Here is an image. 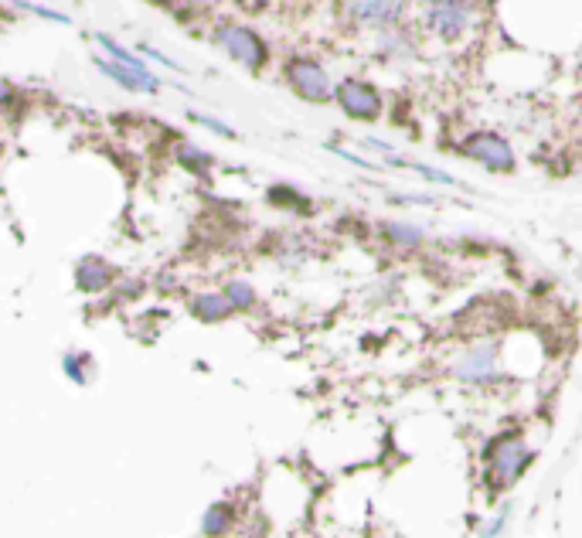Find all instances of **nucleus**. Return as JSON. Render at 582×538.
Masks as SVG:
<instances>
[{"instance_id":"nucleus-1","label":"nucleus","mask_w":582,"mask_h":538,"mask_svg":"<svg viewBox=\"0 0 582 538\" xmlns=\"http://www.w3.org/2000/svg\"><path fill=\"white\" fill-rule=\"evenodd\" d=\"M215 45L222 48L232 62H239L242 69L256 72V69H263V62H266L263 38L252 28H246V24H222V28L215 31Z\"/></svg>"},{"instance_id":"nucleus-2","label":"nucleus","mask_w":582,"mask_h":538,"mask_svg":"<svg viewBox=\"0 0 582 538\" xmlns=\"http://www.w3.org/2000/svg\"><path fill=\"white\" fill-rule=\"evenodd\" d=\"M474 21V7L470 0H429L426 4V24L433 35H440L443 41L460 38L463 31Z\"/></svg>"},{"instance_id":"nucleus-3","label":"nucleus","mask_w":582,"mask_h":538,"mask_svg":"<svg viewBox=\"0 0 582 538\" xmlns=\"http://www.w3.org/2000/svg\"><path fill=\"white\" fill-rule=\"evenodd\" d=\"M286 79H290V86L297 89L303 99H310V103H324V99L334 96L331 75L324 72V65L310 62V58H293V62L286 65Z\"/></svg>"},{"instance_id":"nucleus-4","label":"nucleus","mask_w":582,"mask_h":538,"mask_svg":"<svg viewBox=\"0 0 582 538\" xmlns=\"http://www.w3.org/2000/svg\"><path fill=\"white\" fill-rule=\"evenodd\" d=\"M531 453L518 436H504V440L494 443L491 450V484L494 487H508L521 477V470L528 467Z\"/></svg>"},{"instance_id":"nucleus-5","label":"nucleus","mask_w":582,"mask_h":538,"mask_svg":"<svg viewBox=\"0 0 582 538\" xmlns=\"http://www.w3.org/2000/svg\"><path fill=\"white\" fill-rule=\"evenodd\" d=\"M463 154L474 157L477 164H484L487 171H511L514 167V150L504 137L497 133H474V137L463 144Z\"/></svg>"},{"instance_id":"nucleus-6","label":"nucleus","mask_w":582,"mask_h":538,"mask_svg":"<svg viewBox=\"0 0 582 538\" xmlns=\"http://www.w3.org/2000/svg\"><path fill=\"white\" fill-rule=\"evenodd\" d=\"M351 21L361 24V28H395L406 14V0H351L348 7Z\"/></svg>"},{"instance_id":"nucleus-7","label":"nucleus","mask_w":582,"mask_h":538,"mask_svg":"<svg viewBox=\"0 0 582 538\" xmlns=\"http://www.w3.org/2000/svg\"><path fill=\"white\" fill-rule=\"evenodd\" d=\"M337 103L348 116H358V120H371V116L382 113V96L361 79H344L341 86L334 89Z\"/></svg>"},{"instance_id":"nucleus-8","label":"nucleus","mask_w":582,"mask_h":538,"mask_svg":"<svg viewBox=\"0 0 582 538\" xmlns=\"http://www.w3.org/2000/svg\"><path fill=\"white\" fill-rule=\"evenodd\" d=\"M457 378L463 382H494L497 378V344H474L470 351H463V358L457 361Z\"/></svg>"},{"instance_id":"nucleus-9","label":"nucleus","mask_w":582,"mask_h":538,"mask_svg":"<svg viewBox=\"0 0 582 538\" xmlns=\"http://www.w3.org/2000/svg\"><path fill=\"white\" fill-rule=\"evenodd\" d=\"M99 69L130 92H157L160 89L157 75L147 72V69H133V65H120V62H99Z\"/></svg>"},{"instance_id":"nucleus-10","label":"nucleus","mask_w":582,"mask_h":538,"mask_svg":"<svg viewBox=\"0 0 582 538\" xmlns=\"http://www.w3.org/2000/svg\"><path fill=\"white\" fill-rule=\"evenodd\" d=\"M75 280H79V287L86 293H96L113 280V269H109L103 259H82L79 269H75Z\"/></svg>"},{"instance_id":"nucleus-11","label":"nucleus","mask_w":582,"mask_h":538,"mask_svg":"<svg viewBox=\"0 0 582 538\" xmlns=\"http://www.w3.org/2000/svg\"><path fill=\"white\" fill-rule=\"evenodd\" d=\"M229 310L232 307L222 293H201V297H194V314L201 321H222V317H229Z\"/></svg>"},{"instance_id":"nucleus-12","label":"nucleus","mask_w":582,"mask_h":538,"mask_svg":"<svg viewBox=\"0 0 582 538\" xmlns=\"http://www.w3.org/2000/svg\"><path fill=\"white\" fill-rule=\"evenodd\" d=\"M222 297L229 300L232 310H249L252 304H256V290H252L249 283H242V280H232L229 287H225Z\"/></svg>"},{"instance_id":"nucleus-13","label":"nucleus","mask_w":582,"mask_h":538,"mask_svg":"<svg viewBox=\"0 0 582 538\" xmlns=\"http://www.w3.org/2000/svg\"><path fill=\"white\" fill-rule=\"evenodd\" d=\"M385 235L392 242H399V246H419V242H423V229H419V225H406V222L385 225Z\"/></svg>"},{"instance_id":"nucleus-14","label":"nucleus","mask_w":582,"mask_h":538,"mask_svg":"<svg viewBox=\"0 0 582 538\" xmlns=\"http://www.w3.org/2000/svg\"><path fill=\"white\" fill-rule=\"evenodd\" d=\"M229 525H232V511L225 508V504H215V508L205 515V532L208 535H222Z\"/></svg>"},{"instance_id":"nucleus-15","label":"nucleus","mask_w":582,"mask_h":538,"mask_svg":"<svg viewBox=\"0 0 582 538\" xmlns=\"http://www.w3.org/2000/svg\"><path fill=\"white\" fill-rule=\"evenodd\" d=\"M177 161H184L188 167H208V161H212V157L205 154V150H198V147H191V144H184V147H177Z\"/></svg>"},{"instance_id":"nucleus-16","label":"nucleus","mask_w":582,"mask_h":538,"mask_svg":"<svg viewBox=\"0 0 582 538\" xmlns=\"http://www.w3.org/2000/svg\"><path fill=\"white\" fill-rule=\"evenodd\" d=\"M191 120L194 123H201V126H208L212 133H218V137H232V126L229 123H222V120H212V116H201V113H191Z\"/></svg>"},{"instance_id":"nucleus-17","label":"nucleus","mask_w":582,"mask_h":538,"mask_svg":"<svg viewBox=\"0 0 582 538\" xmlns=\"http://www.w3.org/2000/svg\"><path fill=\"white\" fill-rule=\"evenodd\" d=\"M21 7H24V11H31V14H38V18H48V21H58V24H69V18H65V14H58V11H52V7L28 4V0H21Z\"/></svg>"},{"instance_id":"nucleus-18","label":"nucleus","mask_w":582,"mask_h":538,"mask_svg":"<svg viewBox=\"0 0 582 538\" xmlns=\"http://www.w3.org/2000/svg\"><path fill=\"white\" fill-rule=\"evenodd\" d=\"M82 361H86V358H79V355H65V361H62L65 372H69V375L75 378V382H86V372H82Z\"/></svg>"},{"instance_id":"nucleus-19","label":"nucleus","mask_w":582,"mask_h":538,"mask_svg":"<svg viewBox=\"0 0 582 538\" xmlns=\"http://www.w3.org/2000/svg\"><path fill=\"white\" fill-rule=\"evenodd\" d=\"M14 99V89H11V82H4L0 79V106H7Z\"/></svg>"},{"instance_id":"nucleus-20","label":"nucleus","mask_w":582,"mask_h":538,"mask_svg":"<svg viewBox=\"0 0 582 538\" xmlns=\"http://www.w3.org/2000/svg\"><path fill=\"white\" fill-rule=\"evenodd\" d=\"M188 4H215V0H188Z\"/></svg>"}]
</instances>
